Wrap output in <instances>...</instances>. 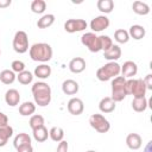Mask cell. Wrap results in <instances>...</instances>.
I'll use <instances>...</instances> for the list:
<instances>
[{"label":"cell","instance_id":"cell-3","mask_svg":"<svg viewBox=\"0 0 152 152\" xmlns=\"http://www.w3.org/2000/svg\"><path fill=\"white\" fill-rule=\"evenodd\" d=\"M121 65L118 62H108L103 66L99 68L96 71V77L101 82H107L120 75Z\"/></svg>","mask_w":152,"mask_h":152},{"label":"cell","instance_id":"cell-33","mask_svg":"<svg viewBox=\"0 0 152 152\" xmlns=\"http://www.w3.org/2000/svg\"><path fill=\"white\" fill-rule=\"evenodd\" d=\"M17 80H18L19 83H21L24 86H27L33 81V75L28 70H24V71H21L17 75Z\"/></svg>","mask_w":152,"mask_h":152},{"label":"cell","instance_id":"cell-18","mask_svg":"<svg viewBox=\"0 0 152 152\" xmlns=\"http://www.w3.org/2000/svg\"><path fill=\"white\" fill-rule=\"evenodd\" d=\"M115 108H116V102H114L112 100V97H109V96L101 99V101L99 103V109L102 113H112L115 110Z\"/></svg>","mask_w":152,"mask_h":152},{"label":"cell","instance_id":"cell-8","mask_svg":"<svg viewBox=\"0 0 152 152\" xmlns=\"http://www.w3.org/2000/svg\"><path fill=\"white\" fill-rule=\"evenodd\" d=\"M81 43L84 45L90 52H99L101 51V45L99 40V36H96L94 32H86L81 37Z\"/></svg>","mask_w":152,"mask_h":152},{"label":"cell","instance_id":"cell-29","mask_svg":"<svg viewBox=\"0 0 152 152\" xmlns=\"http://www.w3.org/2000/svg\"><path fill=\"white\" fill-rule=\"evenodd\" d=\"M49 137H50V139H51L52 141L59 142V141H62L63 138H64V131H63L62 127L55 126V127H52V128L49 131Z\"/></svg>","mask_w":152,"mask_h":152},{"label":"cell","instance_id":"cell-20","mask_svg":"<svg viewBox=\"0 0 152 152\" xmlns=\"http://www.w3.org/2000/svg\"><path fill=\"white\" fill-rule=\"evenodd\" d=\"M51 72H52L51 66L48 65V64H44V63L40 64V65H38V66H36V69H34V76L38 77V78H40V80L49 78L51 76Z\"/></svg>","mask_w":152,"mask_h":152},{"label":"cell","instance_id":"cell-13","mask_svg":"<svg viewBox=\"0 0 152 152\" xmlns=\"http://www.w3.org/2000/svg\"><path fill=\"white\" fill-rule=\"evenodd\" d=\"M86 61L82 57H75L69 62V70L72 74H81L86 70Z\"/></svg>","mask_w":152,"mask_h":152},{"label":"cell","instance_id":"cell-38","mask_svg":"<svg viewBox=\"0 0 152 152\" xmlns=\"http://www.w3.org/2000/svg\"><path fill=\"white\" fill-rule=\"evenodd\" d=\"M142 81H144V83H145L146 89H147V90H152V75H151V74L146 75V77H145Z\"/></svg>","mask_w":152,"mask_h":152},{"label":"cell","instance_id":"cell-22","mask_svg":"<svg viewBox=\"0 0 152 152\" xmlns=\"http://www.w3.org/2000/svg\"><path fill=\"white\" fill-rule=\"evenodd\" d=\"M12 135H13V128L10 125L0 127V147L6 146V144L8 142Z\"/></svg>","mask_w":152,"mask_h":152},{"label":"cell","instance_id":"cell-10","mask_svg":"<svg viewBox=\"0 0 152 152\" xmlns=\"http://www.w3.org/2000/svg\"><path fill=\"white\" fill-rule=\"evenodd\" d=\"M110 21H109V18L106 17V15H97L95 18L91 19L89 26L91 28V32H101L103 30H106L108 26H109Z\"/></svg>","mask_w":152,"mask_h":152},{"label":"cell","instance_id":"cell-36","mask_svg":"<svg viewBox=\"0 0 152 152\" xmlns=\"http://www.w3.org/2000/svg\"><path fill=\"white\" fill-rule=\"evenodd\" d=\"M11 68H12L11 70H12L13 72L19 74V72H21V71L25 70V63L21 62V61H13L12 64H11Z\"/></svg>","mask_w":152,"mask_h":152},{"label":"cell","instance_id":"cell-17","mask_svg":"<svg viewBox=\"0 0 152 152\" xmlns=\"http://www.w3.org/2000/svg\"><path fill=\"white\" fill-rule=\"evenodd\" d=\"M5 102L11 106V107H15L19 104L20 102V94L17 89H8L5 94Z\"/></svg>","mask_w":152,"mask_h":152},{"label":"cell","instance_id":"cell-21","mask_svg":"<svg viewBox=\"0 0 152 152\" xmlns=\"http://www.w3.org/2000/svg\"><path fill=\"white\" fill-rule=\"evenodd\" d=\"M147 106H148V102H147V99L145 96H142V97H133V101H132L133 110H135L138 113H141V112H145L147 109Z\"/></svg>","mask_w":152,"mask_h":152},{"label":"cell","instance_id":"cell-15","mask_svg":"<svg viewBox=\"0 0 152 152\" xmlns=\"http://www.w3.org/2000/svg\"><path fill=\"white\" fill-rule=\"evenodd\" d=\"M78 89H80V86L75 80L69 78L62 83V91L65 95H75V94H77Z\"/></svg>","mask_w":152,"mask_h":152},{"label":"cell","instance_id":"cell-4","mask_svg":"<svg viewBox=\"0 0 152 152\" xmlns=\"http://www.w3.org/2000/svg\"><path fill=\"white\" fill-rule=\"evenodd\" d=\"M112 100L114 102L122 101L126 96V78L122 76H116L112 80Z\"/></svg>","mask_w":152,"mask_h":152},{"label":"cell","instance_id":"cell-1","mask_svg":"<svg viewBox=\"0 0 152 152\" xmlns=\"http://www.w3.org/2000/svg\"><path fill=\"white\" fill-rule=\"evenodd\" d=\"M32 95L36 104L39 107H45L51 102V87L43 81L36 82L32 86Z\"/></svg>","mask_w":152,"mask_h":152},{"label":"cell","instance_id":"cell-39","mask_svg":"<svg viewBox=\"0 0 152 152\" xmlns=\"http://www.w3.org/2000/svg\"><path fill=\"white\" fill-rule=\"evenodd\" d=\"M17 152H33V147L31 144H27V145H23V146H19L18 148H15Z\"/></svg>","mask_w":152,"mask_h":152},{"label":"cell","instance_id":"cell-6","mask_svg":"<svg viewBox=\"0 0 152 152\" xmlns=\"http://www.w3.org/2000/svg\"><path fill=\"white\" fill-rule=\"evenodd\" d=\"M30 49L28 36L25 31H17L13 37V50L18 53H25Z\"/></svg>","mask_w":152,"mask_h":152},{"label":"cell","instance_id":"cell-30","mask_svg":"<svg viewBox=\"0 0 152 152\" xmlns=\"http://www.w3.org/2000/svg\"><path fill=\"white\" fill-rule=\"evenodd\" d=\"M27 144H31V137L27 133H19L14 137L13 146L15 148H18L19 146H23V145H27Z\"/></svg>","mask_w":152,"mask_h":152},{"label":"cell","instance_id":"cell-44","mask_svg":"<svg viewBox=\"0 0 152 152\" xmlns=\"http://www.w3.org/2000/svg\"><path fill=\"white\" fill-rule=\"evenodd\" d=\"M0 55H1V49H0Z\"/></svg>","mask_w":152,"mask_h":152},{"label":"cell","instance_id":"cell-24","mask_svg":"<svg viewBox=\"0 0 152 152\" xmlns=\"http://www.w3.org/2000/svg\"><path fill=\"white\" fill-rule=\"evenodd\" d=\"M36 112V104L31 101H26L19 106V114L21 116H31Z\"/></svg>","mask_w":152,"mask_h":152},{"label":"cell","instance_id":"cell-5","mask_svg":"<svg viewBox=\"0 0 152 152\" xmlns=\"http://www.w3.org/2000/svg\"><path fill=\"white\" fill-rule=\"evenodd\" d=\"M146 87L141 78H128L126 80V93L133 95V97H142L146 95Z\"/></svg>","mask_w":152,"mask_h":152},{"label":"cell","instance_id":"cell-37","mask_svg":"<svg viewBox=\"0 0 152 152\" xmlns=\"http://www.w3.org/2000/svg\"><path fill=\"white\" fill-rule=\"evenodd\" d=\"M68 148H69V144L65 140H62V141L58 142L56 152H68Z\"/></svg>","mask_w":152,"mask_h":152},{"label":"cell","instance_id":"cell-43","mask_svg":"<svg viewBox=\"0 0 152 152\" xmlns=\"http://www.w3.org/2000/svg\"><path fill=\"white\" fill-rule=\"evenodd\" d=\"M86 152H96V151H94V150H88V151H86Z\"/></svg>","mask_w":152,"mask_h":152},{"label":"cell","instance_id":"cell-41","mask_svg":"<svg viewBox=\"0 0 152 152\" xmlns=\"http://www.w3.org/2000/svg\"><path fill=\"white\" fill-rule=\"evenodd\" d=\"M11 4H12L11 0H0V8H6L11 6Z\"/></svg>","mask_w":152,"mask_h":152},{"label":"cell","instance_id":"cell-7","mask_svg":"<svg viewBox=\"0 0 152 152\" xmlns=\"http://www.w3.org/2000/svg\"><path fill=\"white\" fill-rule=\"evenodd\" d=\"M89 125L99 133H107L110 129L109 121L102 114H93L89 118Z\"/></svg>","mask_w":152,"mask_h":152},{"label":"cell","instance_id":"cell-42","mask_svg":"<svg viewBox=\"0 0 152 152\" xmlns=\"http://www.w3.org/2000/svg\"><path fill=\"white\" fill-rule=\"evenodd\" d=\"M151 142H152V141H148V142H147V145H146L144 152H152V151H151Z\"/></svg>","mask_w":152,"mask_h":152},{"label":"cell","instance_id":"cell-9","mask_svg":"<svg viewBox=\"0 0 152 152\" xmlns=\"http://www.w3.org/2000/svg\"><path fill=\"white\" fill-rule=\"evenodd\" d=\"M88 26L87 21L84 19H68L64 23V30L68 33H75L86 30Z\"/></svg>","mask_w":152,"mask_h":152},{"label":"cell","instance_id":"cell-25","mask_svg":"<svg viewBox=\"0 0 152 152\" xmlns=\"http://www.w3.org/2000/svg\"><path fill=\"white\" fill-rule=\"evenodd\" d=\"M32 135H33V139L37 142H44L49 138V131L45 126H42V127H38V128L33 129Z\"/></svg>","mask_w":152,"mask_h":152},{"label":"cell","instance_id":"cell-12","mask_svg":"<svg viewBox=\"0 0 152 152\" xmlns=\"http://www.w3.org/2000/svg\"><path fill=\"white\" fill-rule=\"evenodd\" d=\"M138 72V65L133 61H126L120 69V74H122V77L125 78H133Z\"/></svg>","mask_w":152,"mask_h":152},{"label":"cell","instance_id":"cell-2","mask_svg":"<svg viewBox=\"0 0 152 152\" xmlns=\"http://www.w3.org/2000/svg\"><path fill=\"white\" fill-rule=\"evenodd\" d=\"M28 53L34 62H49L52 58V48L46 43H36L28 49Z\"/></svg>","mask_w":152,"mask_h":152},{"label":"cell","instance_id":"cell-19","mask_svg":"<svg viewBox=\"0 0 152 152\" xmlns=\"http://www.w3.org/2000/svg\"><path fill=\"white\" fill-rule=\"evenodd\" d=\"M127 32H128V34H129V38H133V39H135V40L142 39V38L145 37V34H146L145 27L141 26V25H138V24H137V25H132Z\"/></svg>","mask_w":152,"mask_h":152},{"label":"cell","instance_id":"cell-35","mask_svg":"<svg viewBox=\"0 0 152 152\" xmlns=\"http://www.w3.org/2000/svg\"><path fill=\"white\" fill-rule=\"evenodd\" d=\"M99 40H100V45H101V50L104 52L107 51L112 45H113V40L109 36H106V34H101L99 36Z\"/></svg>","mask_w":152,"mask_h":152},{"label":"cell","instance_id":"cell-11","mask_svg":"<svg viewBox=\"0 0 152 152\" xmlns=\"http://www.w3.org/2000/svg\"><path fill=\"white\" fill-rule=\"evenodd\" d=\"M66 108H68V112L71 114V115H81L84 110V103L81 99L78 97H72L69 100L68 104H66Z\"/></svg>","mask_w":152,"mask_h":152},{"label":"cell","instance_id":"cell-14","mask_svg":"<svg viewBox=\"0 0 152 152\" xmlns=\"http://www.w3.org/2000/svg\"><path fill=\"white\" fill-rule=\"evenodd\" d=\"M126 145L129 150H139L142 145V139L138 133H129L126 137Z\"/></svg>","mask_w":152,"mask_h":152},{"label":"cell","instance_id":"cell-40","mask_svg":"<svg viewBox=\"0 0 152 152\" xmlns=\"http://www.w3.org/2000/svg\"><path fill=\"white\" fill-rule=\"evenodd\" d=\"M8 125V118L6 114H4L2 112H0V127L7 126Z\"/></svg>","mask_w":152,"mask_h":152},{"label":"cell","instance_id":"cell-16","mask_svg":"<svg viewBox=\"0 0 152 152\" xmlns=\"http://www.w3.org/2000/svg\"><path fill=\"white\" fill-rule=\"evenodd\" d=\"M121 49H120V46L119 45H116V44H113L107 51H104L103 52V57L107 59V61H109V62H116L120 57H121Z\"/></svg>","mask_w":152,"mask_h":152},{"label":"cell","instance_id":"cell-26","mask_svg":"<svg viewBox=\"0 0 152 152\" xmlns=\"http://www.w3.org/2000/svg\"><path fill=\"white\" fill-rule=\"evenodd\" d=\"M96 6L100 12L108 14L114 10V1L113 0H99L96 2Z\"/></svg>","mask_w":152,"mask_h":152},{"label":"cell","instance_id":"cell-32","mask_svg":"<svg viewBox=\"0 0 152 152\" xmlns=\"http://www.w3.org/2000/svg\"><path fill=\"white\" fill-rule=\"evenodd\" d=\"M114 39L119 43V44H126L129 40V34L126 30L124 28H118L114 32Z\"/></svg>","mask_w":152,"mask_h":152},{"label":"cell","instance_id":"cell-34","mask_svg":"<svg viewBox=\"0 0 152 152\" xmlns=\"http://www.w3.org/2000/svg\"><path fill=\"white\" fill-rule=\"evenodd\" d=\"M28 124H30V127H31L32 131H33V129H36V128H38V127L44 126L45 121H44V118H43L42 115H39V114H33V115H31Z\"/></svg>","mask_w":152,"mask_h":152},{"label":"cell","instance_id":"cell-23","mask_svg":"<svg viewBox=\"0 0 152 152\" xmlns=\"http://www.w3.org/2000/svg\"><path fill=\"white\" fill-rule=\"evenodd\" d=\"M132 10H133V12H134L135 14H138V15H146V14H148L150 11H151V10H150V6H148L146 2H142V1H139V0H137V1L133 2Z\"/></svg>","mask_w":152,"mask_h":152},{"label":"cell","instance_id":"cell-27","mask_svg":"<svg viewBox=\"0 0 152 152\" xmlns=\"http://www.w3.org/2000/svg\"><path fill=\"white\" fill-rule=\"evenodd\" d=\"M53 23H55V15L48 13V14H44L42 18L38 19V21H37V27H38V28H48V27H50Z\"/></svg>","mask_w":152,"mask_h":152},{"label":"cell","instance_id":"cell-31","mask_svg":"<svg viewBox=\"0 0 152 152\" xmlns=\"http://www.w3.org/2000/svg\"><path fill=\"white\" fill-rule=\"evenodd\" d=\"M46 10V2L44 0H33L31 2V11L36 14H42Z\"/></svg>","mask_w":152,"mask_h":152},{"label":"cell","instance_id":"cell-28","mask_svg":"<svg viewBox=\"0 0 152 152\" xmlns=\"http://www.w3.org/2000/svg\"><path fill=\"white\" fill-rule=\"evenodd\" d=\"M15 80H17V75L10 69H5L0 72V81L4 84H12Z\"/></svg>","mask_w":152,"mask_h":152}]
</instances>
